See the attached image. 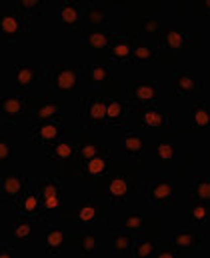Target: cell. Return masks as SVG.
<instances>
[{
  "label": "cell",
  "instance_id": "cell-1",
  "mask_svg": "<svg viewBox=\"0 0 210 258\" xmlns=\"http://www.w3.org/2000/svg\"><path fill=\"white\" fill-rule=\"evenodd\" d=\"M82 66L84 64H44L40 66V76L48 82V88L64 98L74 96L80 98L84 94V84H82Z\"/></svg>",
  "mask_w": 210,
  "mask_h": 258
},
{
  "label": "cell",
  "instance_id": "cell-2",
  "mask_svg": "<svg viewBox=\"0 0 210 258\" xmlns=\"http://www.w3.org/2000/svg\"><path fill=\"white\" fill-rule=\"evenodd\" d=\"M44 98L34 96L30 90H16V94L0 98V124L2 126H16L32 116L34 106Z\"/></svg>",
  "mask_w": 210,
  "mask_h": 258
},
{
  "label": "cell",
  "instance_id": "cell-3",
  "mask_svg": "<svg viewBox=\"0 0 210 258\" xmlns=\"http://www.w3.org/2000/svg\"><path fill=\"white\" fill-rule=\"evenodd\" d=\"M30 38L28 18L20 8H0V46Z\"/></svg>",
  "mask_w": 210,
  "mask_h": 258
},
{
  "label": "cell",
  "instance_id": "cell-4",
  "mask_svg": "<svg viewBox=\"0 0 210 258\" xmlns=\"http://www.w3.org/2000/svg\"><path fill=\"white\" fill-rule=\"evenodd\" d=\"M80 114H82V128H102L106 126L104 120V108H106V96L100 90H88L78 98Z\"/></svg>",
  "mask_w": 210,
  "mask_h": 258
},
{
  "label": "cell",
  "instance_id": "cell-5",
  "mask_svg": "<svg viewBox=\"0 0 210 258\" xmlns=\"http://www.w3.org/2000/svg\"><path fill=\"white\" fill-rule=\"evenodd\" d=\"M122 98L134 108L152 106L160 100V88L154 80H128L122 86Z\"/></svg>",
  "mask_w": 210,
  "mask_h": 258
},
{
  "label": "cell",
  "instance_id": "cell-6",
  "mask_svg": "<svg viewBox=\"0 0 210 258\" xmlns=\"http://www.w3.org/2000/svg\"><path fill=\"white\" fill-rule=\"evenodd\" d=\"M30 178L16 174L12 168H4L0 172V204L14 206L24 194L28 192Z\"/></svg>",
  "mask_w": 210,
  "mask_h": 258
},
{
  "label": "cell",
  "instance_id": "cell-7",
  "mask_svg": "<svg viewBox=\"0 0 210 258\" xmlns=\"http://www.w3.org/2000/svg\"><path fill=\"white\" fill-rule=\"evenodd\" d=\"M108 206H110V202H100V200L90 198L88 194H82L78 198V208H72L70 212H66V216L88 228H94V224L106 214Z\"/></svg>",
  "mask_w": 210,
  "mask_h": 258
},
{
  "label": "cell",
  "instance_id": "cell-8",
  "mask_svg": "<svg viewBox=\"0 0 210 258\" xmlns=\"http://www.w3.org/2000/svg\"><path fill=\"white\" fill-rule=\"evenodd\" d=\"M62 116H64V100L50 90L34 106L30 122L32 124H38V122H62Z\"/></svg>",
  "mask_w": 210,
  "mask_h": 258
},
{
  "label": "cell",
  "instance_id": "cell-9",
  "mask_svg": "<svg viewBox=\"0 0 210 258\" xmlns=\"http://www.w3.org/2000/svg\"><path fill=\"white\" fill-rule=\"evenodd\" d=\"M146 202L154 208H174V182L170 178H150L146 184Z\"/></svg>",
  "mask_w": 210,
  "mask_h": 258
},
{
  "label": "cell",
  "instance_id": "cell-10",
  "mask_svg": "<svg viewBox=\"0 0 210 258\" xmlns=\"http://www.w3.org/2000/svg\"><path fill=\"white\" fill-rule=\"evenodd\" d=\"M36 192L40 196L42 210L48 214L60 206L62 200V182L54 176H36Z\"/></svg>",
  "mask_w": 210,
  "mask_h": 258
},
{
  "label": "cell",
  "instance_id": "cell-11",
  "mask_svg": "<svg viewBox=\"0 0 210 258\" xmlns=\"http://www.w3.org/2000/svg\"><path fill=\"white\" fill-rule=\"evenodd\" d=\"M134 190H136V172L132 170L120 172L108 182V202L112 206H122L128 194H132Z\"/></svg>",
  "mask_w": 210,
  "mask_h": 258
},
{
  "label": "cell",
  "instance_id": "cell-12",
  "mask_svg": "<svg viewBox=\"0 0 210 258\" xmlns=\"http://www.w3.org/2000/svg\"><path fill=\"white\" fill-rule=\"evenodd\" d=\"M158 48H166L172 52H182L190 46V28L188 26H174V24H166L160 32L158 38Z\"/></svg>",
  "mask_w": 210,
  "mask_h": 258
},
{
  "label": "cell",
  "instance_id": "cell-13",
  "mask_svg": "<svg viewBox=\"0 0 210 258\" xmlns=\"http://www.w3.org/2000/svg\"><path fill=\"white\" fill-rule=\"evenodd\" d=\"M136 126L138 128H170L172 126V114L160 110L158 106H142L134 108Z\"/></svg>",
  "mask_w": 210,
  "mask_h": 258
},
{
  "label": "cell",
  "instance_id": "cell-14",
  "mask_svg": "<svg viewBox=\"0 0 210 258\" xmlns=\"http://www.w3.org/2000/svg\"><path fill=\"white\" fill-rule=\"evenodd\" d=\"M174 92L182 94L186 98H198L202 92V84L198 78L192 76V72L186 66H176L174 68Z\"/></svg>",
  "mask_w": 210,
  "mask_h": 258
},
{
  "label": "cell",
  "instance_id": "cell-15",
  "mask_svg": "<svg viewBox=\"0 0 210 258\" xmlns=\"http://www.w3.org/2000/svg\"><path fill=\"white\" fill-rule=\"evenodd\" d=\"M58 20H60L62 28L70 34L82 36L86 32L84 22H82V8H80L78 2H64L58 8Z\"/></svg>",
  "mask_w": 210,
  "mask_h": 258
},
{
  "label": "cell",
  "instance_id": "cell-16",
  "mask_svg": "<svg viewBox=\"0 0 210 258\" xmlns=\"http://www.w3.org/2000/svg\"><path fill=\"white\" fill-rule=\"evenodd\" d=\"M174 248L182 254H190L194 250H198V246L202 244V236L194 226H174V240H172Z\"/></svg>",
  "mask_w": 210,
  "mask_h": 258
},
{
  "label": "cell",
  "instance_id": "cell-17",
  "mask_svg": "<svg viewBox=\"0 0 210 258\" xmlns=\"http://www.w3.org/2000/svg\"><path fill=\"white\" fill-rule=\"evenodd\" d=\"M118 140H120V146H122L124 154H126L128 158L136 160V164H140V160L148 154V144H146V140H144V136H142L140 132L122 128Z\"/></svg>",
  "mask_w": 210,
  "mask_h": 258
},
{
  "label": "cell",
  "instance_id": "cell-18",
  "mask_svg": "<svg viewBox=\"0 0 210 258\" xmlns=\"http://www.w3.org/2000/svg\"><path fill=\"white\" fill-rule=\"evenodd\" d=\"M110 4H86L82 8V22L88 28H108Z\"/></svg>",
  "mask_w": 210,
  "mask_h": 258
},
{
  "label": "cell",
  "instance_id": "cell-19",
  "mask_svg": "<svg viewBox=\"0 0 210 258\" xmlns=\"http://www.w3.org/2000/svg\"><path fill=\"white\" fill-rule=\"evenodd\" d=\"M64 132H68V128H62L60 122H38L30 126V140L48 146L50 142L58 140Z\"/></svg>",
  "mask_w": 210,
  "mask_h": 258
},
{
  "label": "cell",
  "instance_id": "cell-20",
  "mask_svg": "<svg viewBox=\"0 0 210 258\" xmlns=\"http://www.w3.org/2000/svg\"><path fill=\"white\" fill-rule=\"evenodd\" d=\"M112 154H98V156H92L88 160L82 162V168H80V174H78V180L80 182H92L94 178H100L106 168H108V158Z\"/></svg>",
  "mask_w": 210,
  "mask_h": 258
},
{
  "label": "cell",
  "instance_id": "cell-21",
  "mask_svg": "<svg viewBox=\"0 0 210 258\" xmlns=\"http://www.w3.org/2000/svg\"><path fill=\"white\" fill-rule=\"evenodd\" d=\"M114 32L110 28H90L80 36V48H90V50H102L108 48Z\"/></svg>",
  "mask_w": 210,
  "mask_h": 258
},
{
  "label": "cell",
  "instance_id": "cell-22",
  "mask_svg": "<svg viewBox=\"0 0 210 258\" xmlns=\"http://www.w3.org/2000/svg\"><path fill=\"white\" fill-rule=\"evenodd\" d=\"M132 46H134V36L132 38H126L122 34H114L110 44H108V52H110V58L114 62H132Z\"/></svg>",
  "mask_w": 210,
  "mask_h": 258
},
{
  "label": "cell",
  "instance_id": "cell-23",
  "mask_svg": "<svg viewBox=\"0 0 210 258\" xmlns=\"http://www.w3.org/2000/svg\"><path fill=\"white\" fill-rule=\"evenodd\" d=\"M158 58V44L150 38H136L132 46V62L134 64H152Z\"/></svg>",
  "mask_w": 210,
  "mask_h": 258
},
{
  "label": "cell",
  "instance_id": "cell-24",
  "mask_svg": "<svg viewBox=\"0 0 210 258\" xmlns=\"http://www.w3.org/2000/svg\"><path fill=\"white\" fill-rule=\"evenodd\" d=\"M14 206L20 210V214L32 218L34 222H42L44 216H46V212L42 210V204H40V196H38V192H30V190H28V192L24 194Z\"/></svg>",
  "mask_w": 210,
  "mask_h": 258
},
{
  "label": "cell",
  "instance_id": "cell-25",
  "mask_svg": "<svg viewBox=\"0 0 210 258\" xmlns=\"http://www.w3.org/2000/svg\"><path fill=\"white\" fill-rule=\"evenodd\" d=\"M132 244H134V234L132 232H128L120 226L110 228V252L112 254L128 256L132 252Z\"/></svg>",
  "mask_w": 210,
  "mask_h": 258
},
{
  "label": "cell",
  "instance_id": "cell-26",
  "mask_svg": "<svg viewBox=\"0 0 210 258\" xmlns=\"http://www.w3.org/2000/svg\"><path fill=\"white\" fill-rule=\"evenodd\" d=\"M128 110H130V106L124 100L106 98V108H104L106 126H124V120L128 116Z\"/></svg>",
  "mask_w": 210,
  "mask_h": 258
},
{
  "label": "cell",
  "instance_id": "cell-27",
  "mask_svg": "<svg viewBox=\"0 0 210 258\" xmlns=\"http://www.w3.org/2000/svg\"><path fill=\"white\" fill-rule=\"evenodd\" d=\"M14 76V88L16 90H30L32 84L40 78V68L34 64H18L12 70Z\"/></svg>",
  "mask_w": 210,
  "mask_h": 258
},
{
  "label": "cell",
  "instance_id": "cell-28",
  "mask_svg": "<svg viewBox=\"0 0 210 258\" xmlns=\"http://www.w3.org/2000/svg\"><path fill=\"white\" fill-rule=\"evenodd\" d=\"M46 154L52 160H60V162L64 160V162H68V160L76 158V146H74V142L70 138L60 136L58 140H54V142H50L46 146Z\"/></svg>",
  "mask_w": 210,
  "mask_h": 258
},
{
  "label": "cell",
  "instance_id": "cell-29",
  "mask_svg": "<svg viewBox=\"0 0 210 258\" xmlns=\"http://www.w3.org/2000/svg\"><path fill=\"white\" fill-rule=\"evenodd\" d=\"M180 150V144L178 142H156L150 146V152L154 156V160L160 164V166H170L176 158Z\"/></svg>",
  "mask_w": 210,
  "mask_h": 258
},
{
  "label": "cell",
  "instance_id": "cell-30",
  "mask_svg": "<svg viewBox=\"0 0 210 258\" xmlns=\"http://www.w3.org/2000/svg\"><path fill=\"white\" fill-rule=\"evenodd\" d=\"M190 108H192V120H190V130H194V132H204V130L208 128V122H210L208 104H206L204 100L192 98V100H190Z\"/></svg>",
  "mask_w": 210,
  "mask_h": 258
},
{
  "label": "cell",
  "instance_id": "cell-31",
  "mask_svg": "<svg viewBox=\"0 0 210 258\" xmlns=\"http://www.w3.org/2000/svg\"><path fill=\"white\" fill-rule=\"evenodd\" d=\"M112 78V70L106 64H92L86 66L82 72V80L86 86H102Z\"/></svg>",
  "mask_w": 210,
  "mask_h": 258
},
{
  "label": "cell",
  "instance_id": "cell-32",
  "mask_svg": "<svg viewBox=\"0 0 210 258\" xmlns=\"http://www.w3.org/2000/svg\"><path fill=\"white\" fill-rule=\"evenodd\" d=\"M100 244H98V236L94 232V228H86L84 232H80L76 236V252L80 256H94L98 252Z\"/></svg>",
  "mask_w": 210,
  "mask_h": 258
},
{
  "label": "cell",
  "instance_id": "cell-33",
  "mask_svg": "<svg viewBox=\"0 0 210 258\" xmlns=\"http://www.w3.org/2000/svg\"><path fill=\"white\" fill-rule=\"evenodd\" d=\"M44 250L46 254H60V250L64 248V240H66V232L62 226H48L44 232Z\"/></svg>",
  "mask_w": 210,
  "mask_h": 258
},
{
  "label": "cell",
  "instance_id": "cell-34",
  "mask_svg": "<svg viewBox=\"0 0 210 258\" xmlns=\"http://www.w3.org/2000/svg\"><path fill=\"white\" fill-rule=\"evenodd\" d=\"M190 202H206L210 204V182L206 178L194 176L190 188Z\"/></svg>",
  "mask_w": 210,
  "mask_h": 258
},
{
  "label": "cell",
  "instance_id": "cell-35",
  "mask_svg": "<svg viewBox=\"0 0 210 258\" xmlns=\"http://www.w3.org/2000/svg\"><path fill=\"white\" fill-rule=\"evenodd\" d=\"M32 226H34V220L24 216V214H16L14 216V228H12V236L16 240H26L30 234H32Z\"/></svg>",
  "mask_w": 210,
  "mask_h": 258
},
{
  "label": "cell",
  "instance_id": "cell-36",
  "mask_svg": "<svg viewBox=\"0 0 210 258\" xmlns=\"http://www.w3.org/2000/svg\"><path fill=\"white\" fill-rule=\"evenodd\" d=\"M166 24H168V20H166V18L152 16V18H148V20H144V22H142L140 30H142V32H146V34H150V36H152V40H154V42H158L160 32H162V28H164Z\"/></svg>",
  "mask_w": 210,
  "mask_h": 258
},
{
  "label": "cell",
  "instance_id": "cell-37",
  "mask_svg": "<svg viewBox=\"0 0 210 258\" xmlns=\"http://www.w3.org/2000/svg\"><path fill=\"white\" fill-rule=\"evenodd\" d=\"M18 8L26 18H36L46 12V2L44 0H20Z\"/></svg>",
  "mask_w": 210,
  "mask_h": 258
},
{
  "label": "cell",
  "instance_id": "cell-38",
  "mask_svg": "<svg viewBox=\"0 0 210 258\" xmlns=\"http://www.w3.org/2000/svg\"><path fill=\"white\" fill-rule=\"evenodd\" d=\"M16 154H14V146H12V140L0 132V166L2 168H8L12 162H14Z\"/></svg>",
  "mask_w": 210,
  "mask_h": 258
},
{
  "label": "cell",
  "instance_id": "cell-39",
  "mask_svg": "<svg viewBox=\"0 0 210 258\" xmlns=\"http://www.w3.org/2000/svg\"><path fill=\"white\" fill-rule=\"evenodd\" d=\"M98 154H112L110 152V148H106L104 144H86V146H82V148H78L76 150V158L74 160H80V162H84V160H88V158H92V156H98Z\"/></svg>",
  "mask_w": 210,
  "mask_h": 258
},
{
  "label": "cell",
  "instance_id": "cell-40",
  "mask_svg": "<svg viewBox=\"0 0 210 258\" xmlns=\"http://www.w3.org/2000/svg\"><path fill=\"white\" fill-rule=\"evenodd\" d=\"M142 226H144V216H142V212L136 208V210H132L130 214H126V216H124V220H122V226H120V228H124V230H128V232H132V234H140V232H142Z\"/></svg>",
  "mask_w": 210,
  "mask_h": 258
},
{
  "label": "cell",
  "instance_id": "cell-41",
  "mask_svg": "<svg viewBox=\"0 0 210 258\" xmlns=\"http://www.w3.org/2000/svg\"><path fill=\"white\" fill-rule=\"evenodd\" d=\"M190 216L198 224H208L210 208L206 202H190Z\"/></svg>",
  "mask_w": 210,
  "mask_h": 258
},
{
  "label": "cell",
  "instance_id": "cell-42",
  "mask_svg": "<svg viewBox=\"0 0 210 258\" xmlns=\"http://www.w3.org/2000/svg\"><path fill=\"white\" fill-rule=\"evenodd\" d=\"M156 244L158 242H152V240H134L132 244V256L146 258V256H154V250H156Z\"/></svg>",
  "mask_w": 210,
  "mask_h": 258
},
{
  "label": "cell",
  "instance_id": "cell-43",
  "mask_svg": "<svg viewBox=\"0 0 210 258\" xmlns=\"http://www.w3.org/2000/svg\"><path fill=\"white\" fill-rule=\"evenodd\" d=\"M178 254V250L174 248V244L170 240H164V242H158L156 244V250H154V256L158 258H174Z\"/></svg>",
  "mask_w": 210,
  "mask_h": 258
},
{
  "label": "cell",
  "instance_id": "cell-44",
  "mask_svg": "<svg viewBox=\"0 0 210 258\" xmlns=\"http://www.w3.org/2000/svg\"><path fill=\"white\" fill-rule=\"evenodd\" d=\"M14 254H16V250L12 248L10 242H2L0 244V258H12Z\"/></svg>",
  "mask_w": 210,
  "mask_h": 258
}]
</instances>
